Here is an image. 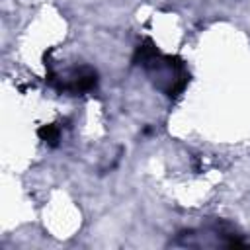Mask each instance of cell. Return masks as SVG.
<instances>
[{
	"label": "cell",
	"instance_id": "obj_1",
	"mask_svg": "<svg viewBox=\"0 0 250 250\" xmlns=\"http://www.w3.org/2000/svg\"><path fill=\"white\" fill-rule=\"evenodd\" d=\"M137 55L141 57V64L148 72L154 86L166 96H178L184 90L189 76L180 59L160 55L154 47H139Z\"/></svg>",
	"mask_w": 250,
	"mask_h": 250
},
{
	"label": "cell",
	"instance_id": "obj_2",
	"mask_svg": "<svg viewBox=\"0 0 250 250\" xmlns=\"http://www.w3.org/2000/svg\"><path fill=\"white\" fill-rule=\"evenodd\" d=\"M39 137H41L43 141H47V143H55V141L59 139V131H57L53 125H47V127L39 129Z\"/></svg>",
	"mask_w": 250,
	"mask_h": 250
}]
</instances>
